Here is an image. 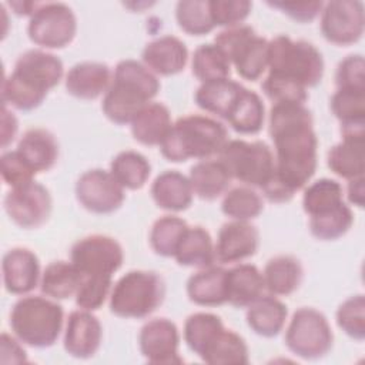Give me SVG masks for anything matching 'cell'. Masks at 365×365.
Here are the masks:
<instances>
[{
	"label": "cell",
	"instance_id": "1",
	"mask_svg": "<svg viewBox=\"0 0 365 365\" xmlns=\"http://www.w3.org/2000/svg\"><path fill=\"white\" fill-rule=\"evenodd\" d=\"M268 131L275 150V175L261 191L272 202H287L317 170L318 140L312 114L305 104H272Z\"/></svg>",
	"mask_w": 365,
	"mask_h": 365
},
{
	"label": "cell",
	"instance_id": "2",
	"mask_svg": "<svg viewBox=\"0 0 365 365\" xmlns=\"http://www.w3.org/2000/svg\"><path fill=\"white\" fill-rule=\"evenodd\" d=\"M63 74V61L57 56L40 48L27 50L19 56L13 71L1 83L3 104L23 111L37 108Z\"/></svg>",
	"mask_w": 365,
	"mask_h": 365
},
{
	"label": "cell",
	"instance_id": "3",
	"mask_svg": "<svg viewBox=\"0 0 365 365\" xmlns=\"http://www.w3.org/2000/svg\"><path fill=\"white\" fill-rule=\"evenodd\" d=\"M158 91L160 81L144 63L133 58L121 60L103 97V113L115 124H130Z\"/></svg>",
	"mask_w": 365,
	"mask_h": 365
},
{
	"label": "cell",
	"instance_id": "4",
	"mask_svg": "<svg viewBox=\"0 0 365 365\" xmlns=\"http://www.w3.org/2000/svg\"><path fill=\"white\" fill-rule=\"evenodd\" d=\"M227 141L228 133L222 123L208 115L190 114L173 123L160 150L168 161L184 163L218 155Z\"/></svg>",
	"mask_w": 365,
	"mask_h": 365
},
{
	"label": "cell",
	"instance_id": "5",
	"mask_svg": "<svg viewBox=\"0 0 365 365\" xmlns=\"http://www.w3.org/2000/svg\"><path fill=\"white\" fill-rule=\"evenodd\" d=\"M267 68V76L307 90L322 80L324 58L312 43L279 34L268 41Z\"/></svg>",
	"mask_w": 365,
	"mask_h": 365
},
{
	"label": "cell",
	"instance_id": "6",
	"mask_svg": "<svg viewBox=\"0 0 365 365\" xmlns=\"http://www.w3.org/2000/svg\"><path fill=\"white\" fill-rule=\"evenodd\" d=\"M64 312L60 304L40 295L20 298L10 312V328L26 345L51 346L60 336Z\"/></svg>",
	"mask_w": 365,
	"mask_h": 365
},
{
	"label": "cell",
	"instance_id": "7",
	"mask_svg": "<svg viewBox=\"0 0 365 365\" xmlns=\"http://www.w3.org/2000/svg\"><path fill=\"white\" fill-rule=\"evenodd\" d=\"M165 284L160 274L133 269L124 274L110 292V311L120 318H145L164 301Z\"/></svg>",
	"mask_w": 365,
	"mask_h": 365
},
{
	"label": "cell",
	"instance_id": "8",
	"mask_svg": "<svg viewBox=\"0 0 365 365\" xmlns=\"http://www.w3.org/2000/svg\"><path fill=\"white\" fill-rule=\"evenodd\" d=\"M220 161L231 178L262 190L275 175V160L264 141L228 140L221 150Z\"/></svg>",
	"mask_w": 365,
	"mask_h": 365
},
{
	"label": "cell",
	"instance_id": "9",
	"mask_svg": "<svg viewBox=\"0 0 365 365\" xmlns=\"http://www.w3.org/2000/svg\"><path fill=\"white\" fill-rule=\"evenodd\" d=\"M214 44L222 50L244 80H258L268 67V40L258 36L251 26L224 29L215 36Z\"/></svg>",
	"mask_w": 365,
	"mask_h": 365
},
{
	"label": "cell",
	"instance_id": "10",
	"mask_svg": "<svg viewBox=\"0 0 365 365\" xmlns=\"http://www.w3.org/2000/svg\"><path fill=\"white\" fill-rule=\"evenodd\" d=\"M334 334L327 317L315 308L302 307L292 314L285 331V345L302 359H319L332 348Z\"/></svg>",
	"mask_w": 365,
	"mask_h": 365
},
{
	"label": "cell",
	"instance_id": "11",
	"mask_svg": "<svg viewBox=\"0 0 365 365\" xmlns=\"http://www.w3.org/2000/svg\"><path fill=\"white\" fill-rule=\"evenodd\" d=\"M77 31L74 11L66 3H40L29 20L30 40L43 48H63L73 41Z\"/></svg>",
	"mask_w": 365,
	"mask_h": 365
},
{
	"label": "cell",
	"instance_id": "12",
	"mask_svg": "<svg viewBox=\"0 0 365 365\" xmlns=\"http://www.w3.org/2000/svg\"><path fill=\"white\" fill-rule=\"evenodd\" d=\"M70 261L81 275L113 277V274L123 265L124 252L115 238L93 234L73 244L70 250Z\"/></svg>",
	"mask_w": 365,
	"mask_h": 365
},
{
	"label": "cell",
	"instance_id": "13",
	"mask_svg": "<svg viewBox=\"0 0 365 365\" xmlns=\"http://www.w3.org/2000/svg\"><path fill=\"white\" fill-rule=\"evenodd\" d=\"M365 27L364 3L358 0H332L321 10V33L332 44L356 43Z\"/></svg>",
	"mask_w": 365,
	"mask_h": 365
},
{
	"label": "cell",
	"instance_id": "14",
	"mask_svg": "<svg viewBox=\"0 0 365 365\" xmlns=\"http://www.w3.org/2000/svg\"><path fill=\"white\" fill-rule=\"evenodd\" d=\"M51 208L53 200L48 190L36 181L14 187L4 197V210L10 220L27 230L43 225Z\"/></svg>",
	"mask_w": 365,
	"mask_h": 365
},
{
	"label": "cell",
	"instance_id": "15",
	"mask_svg": "<svg viewBox=\"0 0 365 365\" xmlns=\"http://www.w3.org/2000/svg\"><path fill=\"white\" fill-rule=\"evenodd\" d=\"M76 197L90 212L110 214L121 207L125 194L124 188L110 171L93 168L78 177Z\"/></svg>",
	"mask_w": 365,
	"mask_h": 365
},
{
	"label": "cell",
	"instance_id": "16",
	"mask_svg": "<svg viewBox=\"0 0 365 365\" xmlns=\"http://www.w3.org/2000/svg\"><path fill=\"white\" fill-rule=\"evenodd\" d=\"M143 356L150 364H181L178 354L180 332L177 325L167 318L147 321L138 335Z\"/></svg>",
	"mask_w": 365,
	"mask_h": 365
},
{
	"label": "cell",
	"instance_id": "17",
	"mask_svg": "<svg viewBox=\"0 0 365 365\" xmlns=\"http://www.w3.org/2000/svg\"><path fill=\"white\" fill-rule=\"evenodd\" d=\"M259 234L250 221L232 220L221 225L215 242V259L221 264L241 262L255 255Z\"/></svg>",
	"mask_w": 365,
	"mask_h": 365
},
{
	"label": "cell",
	"instance_id": "18",
	"mask_svg": "<svg viewBox=\"0 0 365 365\" xmlns=\"http://www.w3.org/2000/svg\"><path fill=\"white\" fill-rule=\"evenodd\" d=\"M103 339L101 322L93 311L76 309L70 312L64 329V349L68 355L87 359L96 355Z\"/></svg>",
	"mask_w": 365,
	"mask_h": 365
},
{
	"label": "cell",
	"instance_id": "19",
	"mask_svg": "<svg viewBox=\"0 0 365 365\" xmlns=\"http://www.w3.org/2000/svg\"><path fill=\"white\" fill-rule=\"evenodd\" d=\"M1 271L6 291L14 295H24L33 291L41 279L37 255L23 247L11 248L3 255Z\"/></svg>",
	"mask_w": 365,
	"mask_h": 365
},
{
	"label": "cell",
	"instance_id": "20",
	"mask_svg": "<svg viewBox=\"0 0 365 365\" xmlns=\"http://www.w3.org/2000/svg\"><path fill=\"white\" fill-rule=\"evenodd\" d=\"M143 63L160 76H174L181 73L188 61V50L182 40L175 36H160L145 44Z\"/></svg>",
	"mask_w": 365,
	"mask_h": 365
},
{
	"label": "cell",
	"instance_id": "21",
	"mask_svg": "<svg viewBox=\"0 0 365 365\" xmlns=\"http://www.w3.org/2000/svg\"><path fill=\"white\" fill-rule=\"evenodd\" d=\"M342 140L329 148L327 163L329 170L345 178L364 177L365 171V131H341Z\"/></svg>",
	"mask_w": 365,
	"mask_h": 365
},
{
	"label": "cell",
	"instance_id": "22",
	"mask_svg": "<svg viewBox=\"0 0 365 365\" xmlns=\"http://www.w3.org/2000/svg\"><path fill=\"white\" fill-rule=\"evenodd\" d=\"M110 67L100 61H81L66 74V90L73 97L94 100L106 94L111 84Z\"/></svg>",
	"mask_w": 365,
	"mask_h": 365
},
{
	"label": "cell",
	"instance_id": "23",
	"mask_svg": "<svg viewBox=\"0 0 365 365\" xmlns=\"http://www.w3.org/2000/svg\"><path fill=\"white\" fill-rule=\"evenodd\" d=\"M151 197L157 207L180 212L191 205L194 191L187 175L175 170H165L153 181Z\"/></svg>",
	"mask_w": 365,
	"mask_h": 365
},
{
	"label": "cell",
	"instance_id": "24",
	"mask_svg": "<svg viewBox=\"0 0 365 365\" xmlns=\"http://www.w3.org/2000/svg\"><path fill=\"white\" fill-rule=\"evenodd\" d=\"M244 88L245 87L242 84L231 78L205 81L197 88L194 100L204 111L215 114L227 121L234 111Z\"/></svg>",
	"mask_w": 365,
	"mask_h": 365
},
{
	"label": "cell",
	"instance_id": "25",
	"mask_svg": "<svg viewBox=\"0 0 365 365\" xmlns=\"http://www.w3.org/2000/svg\"><path fill=\"white\" fill-rule=\"evenodd\" d=\"M17 151L36 174L51 170L58 160V143L54 134L41 127L27 130L17 143Z\"/></svg>",
	"mask_w": 365,
	"mask_h": 365
},
{
	"label": "cell",
	"instance_id": "26",
	"mask_svg": "<svg viewBox=\"0 0 365 365\" xmlns=\"http://www.w3.org/2000/svg\"><path fill=\"white\" fill-rule=\"evenodd\" d=\"M262 272L252 264H238L227 269V302L237 308H248L264 295Z\"/></svg>",
	"mask_w": 365,
	"mask_h": 365
},
{
	"label": "cell",
	"instance_id": "27",
	"mask_svg": "<svg viewBox=\"0 0 365 365\" xmlns=\"http://www.w3.org/2000/svg\"><path fill=\"white\" fill-rule=\"evenodd\" d=\"M190 301L201 307H218L227 302V269L210 265L192 274L187 281Z\"/></svg>",
	"mask_w": 365,
	"mask_h": 365
},
{
	"label": "cell",
	"instance_id": "28",
	"mask_svg": "<svg viewBox=\"0 0 365 365\" xmlns=\"http://www.w3.org/2000/svg\"><path fill=\"white\" fill-rule=\"evenodd\" d=\"M130 125L135 141L144 145H161L171 130L173 121L167 106L151 101L140 110Z\"/></svg>",
	"mask_w": 365,
	"mask_h": 365
},
{
	"label": "cell",
	"instance_id": "29",
	"mask_svg": "<svg viewBox=\"0 0 365 365\" xmlns=\"http://www.w3.org/2000/svg\"><path fill=\"white\" fill-rule=\"evenodd\" d=\"M175 261L182 267L205 268L214 265L215 244L210 232L200 225L187 227L174 252Z\"/></svg>",
	"mask_w": 365,
	"mask_h": 365
},
{
	"label": "cell",
	"instance_id": "30",
	"mask_svg": "<svg viewBox=\"0 0 365 365\" xmlns=\"http://www.w3.org/2000/svg\"><path fill=\"white\" fill-rule=\"evenodd\" d=\"M287 315V305L275 295H262L248 307L245 318L248 327L257 335L272 338L282 331Z\"/></svg>",
	"mask_w": 365,
	"mask_h": 365
},
{
	"label": "cell",
	"instance_id": "31",
	"mask_svg": "<svg viewBox=\"0 0 365 365\" xmlns=\"http://www.w3.org/2000/svg\"><path fill=\"white\" fill-rule=\"evenodd\" d=\"M188 180L195 195L212 201L227 191L231 177L220 160H201L190 168Z\"/></svg>",
	"mask_w": 365,
	"mask_h": 365
},
{
	"label": "cell",
	"instance_id": "32",
	"mask_svg": "<svg viewBox=\"0 0 365 365\" xmlns=\"http://www.w3.org/2000/svg\"><path fill=\"white\" fill-rule=\"evenodd\" d=\"M302 265L292 255H277L265 264L262 277L265 289L271 295H289L302 281Z\"/></svg>",
	"mask_w": 365,
	"mask_h": 365
},
{
	"label": "cell",
	"instance_id": "33",
	"mask_svg": "<svg viewBox=\"0 0 365 365\" xmlns=\"http://www.w3.org/2000/svg\"><path fill=\"white\" fill-rule=\"evenodd\" d=\"M200 358L210 365H242L250 361L248 346L244 338L227 328L215 335Z\"/></svg>",
	"mask_w": 365,
	"mask_h": 365
},
{
	"label": "cell",
	"instance_id": "34",
	"mask_svg": "<svg viewBox=\"0 0 365 365\" xmlns=\"http://www.w3.org/2000/svg\"><path fill=\"white\" fill-rule=\"evenodd\" d=\"M83 281L81 272L71 261H53L50 262L40 279L41 292L53 299H67L76 295Z\"/></svg>",
	"mask_w": 365,
	"mask_h": 365
},
{
	"label": "cell",
	"instance_id": "35",
	"mask_svg": "<svg viewBox=\"0 0 365 365\" xmlns=\"http://www.w3.org/2000/svg\"><path fill=\"white\" fill-rule=\"evenodd\" d=\"M331 110L341 123V131H365V90L336 88Z\"/></svg>",
	"mask_w": 365,
	"mask_h": 365
},
{
	"label": "cell",
	"instance_id": "36",
	"mask_svg": "<svg viewBox=\"0 0 365 365\" xmlns=\"http://www.w3.org/2000/svg\"><path fill=\"white\" fill-rule=\"evenodd\" d=\"M342 185L331 178H321L309 184L302 195V208L309 218L329 214L344 205Z\"/></svg>",
	"mask_w": 365,
	"mask_h": 365
},
{
	"label": "cell",
	"instance_id": "37",
	"mask_svg": "<svg viewBox=\"0 0 365 365\" xmlns=\"http://www.w3.org/2000/svg\"><path fill=\"white\" fill-rule=\"evenodd\" d=\"M110 173L123 188L140 190L145 185L151 174V165L145 155L141 153L125 150L113 158L110 164Z\"/></svg>",
	"mask_w": 365,
	"mask_h": 365
},
{
	"label": "cell",
	"instance_id": "38",
	"mask_svg": "<svg viewBox=\"0 0 365 365\" xmlns=\"http://www.w3.org/2000/svg\"><path fill=\"white\" fill-rule=\"evenodd\" d=\"M265 120V107L261 97L244 88L234 111L228 117L227 123L231 128L240 134H257L261 131Z\"/></svg>",
	"mask_w": 365,
	"mask_h": 365
},
{
	"label": "cell",
	"instance_id": "39",
	"mask_svg": "<svg viewBox=\"0 0 365 365\" xmlns=\"http://www.w3.org/2000/svg\"><path fill=\"white\" fill-rule=\"evenodd\" d=\"M192 74L201 81L230 78L231 63L222 50L214 43H205L195 48L191 61Z\"/></svg>",
	"mask_w": 365,
	"mask_h": 365
},
{
	"label": "cell",
	"instance_id": "40",
	"mask_svg": "<svg viewBox=\"0 0 365 365\" xmlns=\"http://www.w3.org/2000/svg\"><path fill=\"white\" fill-rule=\"evenodd\" d=\"M221 318L211 312L191 314L184 324V341L187 346L200 356L215 335L224 329Z\"/></svg>",
	"mask_w": 365,
	"mask_h": 365
},
{
	"label": "cell",
	"instance_id": "41",
	"mask_svg": "<svg viewBox=\"0 0 365 365\" xmlns=\"http://www.w3.org/2000/svg\"><path fill=\"white\" fill-rule=\"evenodd\" d=\"M262 210V197L248 185L231 188L225 192L221 202V211L231 220L250 221L258 217Z\"/></svg>",
	"mask_w": 365,
	"mask_h": 365
},
{
	"label": "cell",
	"instance_id": "42",
	"mask_svg": "<svg viewBox=\"0 0 365 365\" xmlns=\"http://www.w3.org/2000/svg\"><path fill=\"white\" fill-rule=\"evenodd\" d=\"M188 224L177 215H163L154 221L150 231V245L161 257H174L175 248Z\"/></svg>",
	"mask_w": 365,
	"mask_h": 365
},
{
	"label": "cell",
	"instance_id": "43",
	"mask_svg": "<svg viewBox=\"0 0 365 365\" xmlns=\"http://www.w3.org/2000/svg\"><path fill=\"white\" fill-rule=\"evenodd\" d=\"M175 19L182 31L202 36L215 27L211 19L208 0H181L175 6Z\"/></svg>",
	"mask_w": 365,
	"mask_h": 365
},
{
	"label": "cell",
	"instance_id": "44",
	"mask_svg": "<svg viewBox=\"0 0 365 365\" xmlns=\"http://www.w3.org/2000/svg\"><path fill=\"white\" fill-rule=\"evenodd\" d=\"M354 222V212L348 204H344L338 210L322 215L309 218L311 234L322 241L338 240L345 235Z\"/></svg>",
	"mask_w": 365,
	"mask_h": 365
},
{
	"label": "cell",
	"instance_id": "45",
	"mask_svg": "<svg viewBox=\"0 0 365 365\" xmlns=\"http://www.w3.org/2000/svg\"><path fill=\"white\" fill-rule=\"evenodd\" d=\"M338 327L351 338L362 341L365 338V297L352 295L336 309Z\"/></svg>",
	"mask_w": 365,
	"mask_h": 365
},
{
	"label": "cell",
	"instance_id": "46",
	"mask_svg": "<svg viewBox=\"0 0 365 365\" xmlns=\"http://www.w3.org/2000/svg\"><path fill=\"white\" fill-rule=\"evenodd\" d=\"M113 277L110 275H83V281L76 292V304L81 309L96 311L103 307L110 297Z\"/></svg>",
	"mask_w": 365,
	"mask_h": 365
},
{
	"label": "cell",
	"instance_id": "47",
	"mask_svg": "<svg viewBox=\"0 0 365 365\" xmlns=\"http://www.w3.org/2000/svg\"><path fill=\"white\" fill-rule=\"evenodd\" d=\"M208 6L214 26L225 29L240 26L252 9L248 0H208Z\"/></svg>",
	"mask_w": 365,
	"mask_h": 365
},
{
	"label": "cell",
	"instance_id": "48",
	"mask_svg": "<svg viewBox=\"0 0 365 365\" xmlns=\"http://www.w3.org/2000/svg\"><path fill=\"white\" fill-rule=\"evenodd\" d=\"M0 167H1L3 181L11 188L34 181L33 178H34L36 173L26 163V160L20 155V153L17 150L3 153L1 160H0Z\"/></svg>",
	"mask_w": 365,
	"mask_h": 365
},
{
	"label": "cell",
	"instance_id": "49",
	"mask_svg": "<svg viewBox=\"0 0 365 365\" xmlns=\"http://www.w3.org/2000/svg\"><path fill=\"white\" fill-rule=\"evenodd\" d=\"M336 88L365 90V61L361 54H351L339 61L335 73Z\"/></svg>",
	"mask_w": 365,
	"mask_h": 365
},
{
	"label": "cell",
	"instance_id": "50",
	"mask_svg": "<svg viewBox=\"0 0 365 365\" xmlns=\"http://www.w3.org/2000/svg\"><path fill=\"white\" fill-rule=\"evenodd\" d=\"M268 6L281 10L284 14L289 16L295 21L309 23L324 7L322 1H268Z\"/></svg>",
	"mask_w": 365,
	"mask_h": 365
},
{
	"label": "cell",
	"instance_id": "51",
	"mask_svg": "<svg viewBox=\"0 0 365 365\" xmlns=\"http://www.w3.org/2000/svg\"><path fill=\"white\" fill-rule=\"evenodd\" d=\"M1 346V362L3 364H21L27 361L26 351L21 345V341L16 336H11L6 332L0 336Z\"/></svg>",
	"mask_w": 365,
	"mask_h": 365
},
{
	"label": "cell",
	"instance_id": "52",
	"mask_svg": "<svg viewBox=\"0 0 365 365\" xmlns=\"http://www.w3.org/2000/svg\"><path fill=\"white\" fill-rule=\"evenodd\" d=\"M17 118L14 114L7 108L6 104L1 107V147L6 148L16 137L17 133Z\"/></svg>",
	"mask_w": 365,
	"mask_h": 365
},
{
	"label": "cell",
	"instance_id": "53",
	"mask_svg": "<svg viewBox=\"0 0 365 365\" xmlns=\"http://www.w3.org/2000/svg\"><path fill=\"white\" fill-rule=\"evenodd\" d=\"M346 195H348V201L351 204L362 208L365 204V178L358 177V178L349 180L348 188H346Z\"/></svg>",
	"mask_w": 365,
	"mask_h": 365
},
{
	"label": "cell",
	"instance_id": "54",
	"mask_svg": "<svg viewBox=\"0 0 365 365\" xmlns=\"http://www.w3.org/2000/svg\"><path fill=\"white\" fill-rule=\"evenodd\" d=\"M9 6L14 10L16 14L19 16H33V13L37 10L40 6L38 1H10Z\"/></svg>",
	"mask_w": 365,
	"mask_h": 365
}]
</instances>
